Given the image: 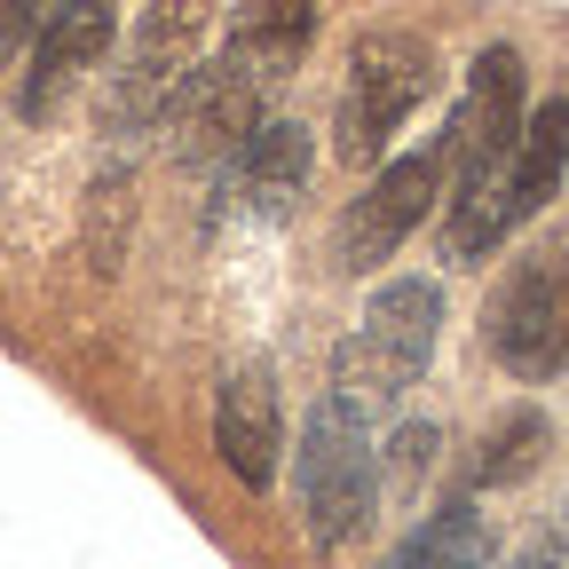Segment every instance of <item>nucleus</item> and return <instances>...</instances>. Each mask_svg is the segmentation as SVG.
<instances>
[{"instance_id": "nucleus-1", "label": "nucleus", "mask_w": 569, "mask_h": 569, "mask_svg": "<svg viewBox=\"0 0 569 569\" xmlns=\"http://www.w3.org/2000/svg\"><path fill=\"white\" fill-rule=\"evenodd\" d=\"M436 325H443V293L427 277H396L372 293L365 325L340 340V365H332V388L356 403V411H388L436 356Z\"/></svg>"}, {"instance_id": "nucleus-2", "label": "nucleus", "mask_w": 569, "mask_h": 569, "mask_svg": "<svg viewBox=\"0 0 569 569\" xmlns=\"http://www.w3.org/2000/svg\"><path fill=\"white\" fill-rule=\"evenodd\" d=\"M522 56L498 40V48H482L475 56V71H467V103H459V119L443 127V142H451V198H443V222H459V213H475L490 190H498V174L515 167V151H522Z\"/></svg>"}, {"instance_id": "nucleus-3", "label": "nucleus", "mask_w": 569, "mask_h": 569, "mask_svg": "<svg viewBox=\"0 0 569 569\" xmlns=\"http://www.w3.org/2000/svg\"><path fill=\"white\" fill-rule=\"evenodd\" d=\"M293 482H301V515H309L317 546H340V538H356L372 522V436H365V411L340 388L309 403Z\"/></svg>"}, {"instance_id": "nucleus-4", "label": "nucleus", "mask_w": 569, "mask_h": 569, "mask_svg": "<svg viewBox=\"0 0 569 569\" xmlns=\"http://www.w3.org/2000/svg\"><path fill=\"white\" fill-rule=\"evenodd\" d=\"M490 356L515 380H553L569 372V238H546L530 261L507 269L490 301Z\"/></svg>"}, {"instance_id": "nucleus-5", "label": "nucleus", "mask_w": 569, "mask_h": 569, "mask_svg": "<svg viewBox=\"0 0 569 569\" xmlns=\"http://www.w3.org/2000/svg\"><path fill=\"white\" fill-rule=\"evenodd\" d=\"M436 88V48L419 32H372L356 40V63H348V96H340V151L356 167H372L388 151V134L411 119V103H427Z\"/></svg>"}, {"instance_id": "nucleus-6", "label": "nucleus", "mask_w": 569, "mask_h": 569, "mask_svg": "<svg viewBox=\"0 0 569 569\" xmlns=\"http://www.w3.org/2000/svg\"><path fill=\"white\" fill-rule=\"evenodd\" d=\"M561 167H569V103L553 96L538 119H530V134H522V151H515V167L498 174V190L475 206V213H459V222H443V261H482L507 230H522L530 213L561 190Z\"/></svg>"}, {"instance_id": "nucleus-7", "label": "nucleus", "mask_w": 569, "mask_h": 569, "mask_svg": "<svg viewBox=\"0 0 569 569\" xmlns=\"http://www.w3.org/2000/svg\"><path fill=\"white\" fill-rule=\"evenodd\" d=\"M269 80H277V71L253 63L246 48H222L213 63H198L190 80H182V96H174V111H167V119H174V151H182V159H222V167H230L246 142L269 127V119H261Z\"/></svg>"}, {"instance_id": "nucleus-8", "label": "nucleus", "mask_w": 569, "mask_h": 569, "mask_svg": "<svg viewBox=\"0 0 569 569\" xmlns=\"http://www.w3.org/2000/svg\"><path fill=\"white\" fill-rule=\"evenodd\" d=\"M443 182H451V142H443V134L419 142L411 159L380 167V182L340 213V269H380V261L419 230V213L436 206V198H451Z\"/></svg>"}, {"instance_id": "nucleus-9", "label": "nucleus", "mask_w": 569, "mask_h": 569, "mask_svg": "<svg viewBox=\"0 0 569 569\" xmlns=\"http://www.w3.org/2000/svg\"><path fill=\"white\" fill-rule=\"evenodd\" d=\"M198 9H151L134 24V48H127V63L111 71V119L119 127H151V119H167L174 111V96H182V80H190V48H198Z\"/></svg>"}, {"instance_id": "nucleus-10", "label": "nucleus", "mask_w": 569, "mask_h": 569, "mask_svg": "<svg viewBox=\"0 0 569 569\" xmlns=\"http://www.w3.org/2000/svg\"><path fill=\"white\" fill-rule=\"evenodd\" d=\"M111 48V9H96V0H71V9H48L40 17V40H32V71H24V88H17V111L40 119L63 103V88L80 80L88 63H103Z\"/></svg>"}, {"instance_id": "nucleus-11", "label": "nucleus", "mask_w": 569, "mask_h": 569, "mask_svg": "<svg viewBox=\"0 0 569 569\" xmlns=\"http://www.w3.org/2000/svg\"><path fill=\"white\" fill-rule=\"evenodd\" d=\"M213 451L230 459V475L246 490H269L277 482V388L261 365H238L213 396Z\"/></svg>"}, {"instance_id": "nucleus-12", "label": "nucleus", "mask_w": 569, "mask_h": 569, "mask_svg": "<svg viewBox=\"0 0 569 569\" xmlns=\"http://www.w3.org/2000/svg\"><path fill=\"white\" fill-rule=\"evenodd\" d=\"M309 182V127L301 119H269L246 151L222 167V198L238 213H284Z\"/></svg>"}, {"instance_id": "nucleus-13", "label": "nucleus", "mask_w": 569, "mask_h": 569, "mask_svg": "<svg viewBox=\"0 0 569 569\" xmlns=\"http://www.w3.org/2000/svg\"><path fill=\"white\" fill-rule=\"evenodd\" d=\"M380 569H490V522L475 515V498H451V507H436Z\"/></svg>"}, {"instance_id": "nucleus-14", "label": "nucleus", "mask_w": 569, "mask_h": 569, "mask_svg": "<svg viewBox=\"0 0 569 569\" xmlns=\"http://www.w3.org/2000/svg\"><path fill=\"white\" fill-rule=\"evenodd\" d=\"M546 443H553V427H546V411H507L482 436V459H475V482H522L538 459H546Z\"/></svg>"}, {"instance_id": "nucleus-15", "label": "nucleus", "mask_w": 569, "mask_h": 569, "mask_svg": "<svg viewBox=\"0 0 569 569\" xmlns=\"http://www.w3.org/2000/svg\"><path fill=\"white\" fill-rule=\"evenodd\" d=\"M309 32H317V9H253V17L230 24V48H246L253 63L284 71V63L309 48Z\"/></svg>"}, {"instance_id": "nucleus-16", "label": "nucleus", "mask_w": 569, "mask_h": 569, "mask_svg": "<svg viewBox=\"0 0 569 569\" xmlns=\"http://www.w3.org/2000/svg\"><path fill=\"white\" fill-rule=\"evenodd\" d=\"M32 40H40V17L17 9V0H0V63H9L17 48H32Z\"/></svg>"}]
</instances>
